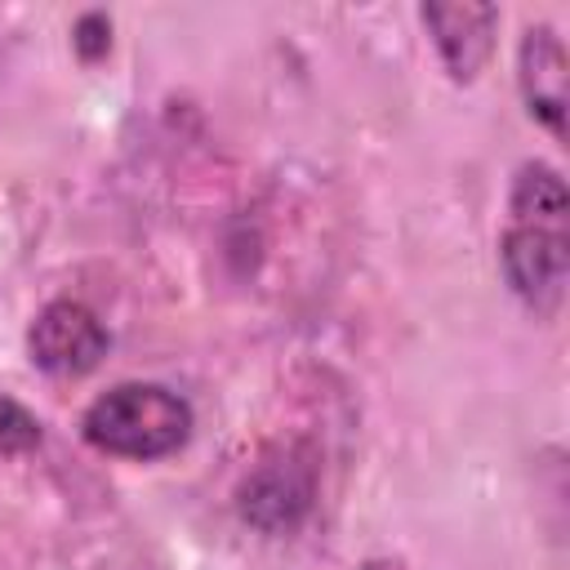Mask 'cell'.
Segmentation results:
<instances>
[{
  "instance_id": "1",
  "label": "cell",
  "mask_w": 570,
  "mask_h": 570,
  "mask_svg": "<svg viewBox=\"0 0 570 570\" xmlns=\"http://www.w3.org/2000/svg\"><path fill=\"white\" fill-rule=\"evenodd\" d=\"M566 183L552 165H521L512 183V223L503 232V276L543 316L566 294Z\"/></svg>"
},
{
  "instance_id": "2",
  "label": "cell",
  "mask_w": 570,
  "mask_h": 570,
  "mask_svg": "<svg viewBox=\"0 0 570 570\" xmlns=\"http://www.w3.org/2000/svg\"><path fill=\"white\" fill-rule=\"evenodd\" d=\"M191 432V405L160 383H120L85 410V441L120 459L174 454Z\"/></svg>"
},
{
  "instance_id": "3",
  "label": "cell",
  "mask_w": 570,
  "mask_h": 570,
  "mask_svg": "<svg viewBox=\"0 0 570 570\" xmlns=\"http://www.w3.org/2000/svg\"><path fill=\"white\" fill-rule=\"evenodd\" d=\"M27 352L45 374L58 379H76L89 374L102 352H107V330L102 321L76 303V298H53L49 307H40V316L27 330Z\"/></svg>"
},
{
  "instance_id": "4",
  "label": "cell",
  "mask_w": 570,
  "mask_h": 570,
  "mask_svg": "<svg viewBox=\"0 0 570 570\" xmlns=\"http://www.w3.org/2000/svg\"><path fill=\"white\" fill-rule=\"evenodd\" d=\"M450 76L454 80H472L481 71V62L490 58L494 45V9L490 4H423L419 9Z\"/></svg>"
},
{
  "instance_id": "5",
  "label": "cell",
  "mask_w": 570,
  "mask_h": 570,
  "mask_svg": "<svg viewBox=\"0 0 570 570\" xmlns=\"http://www.w3.org/2000/svg\"><path fill=\"white\" fill-rule=\"evenodd\" d=\"M521 94L530 111L561 138L566 129V49L552 27H530L521 40Z\"/></svg>"
},
{
  "instance_id": "6",
  "label": "cell",
  "mask_w": 570,
  "mask_h": 570,
  "mask_svg": "<svg viewBox=\"0 0 570 570\" xmlns=\"http://www.w3.org/2000/svg\"><path fill=\"white\" fill-rule=\"evenodd\" d=\"M307 499L312 481L298 463H263L240 490V512L263 530H285L307 512Z\"/></svg>"
},
{
  "instance_id": "7",
  "label": "cell",
  "mask_w": 570,
  "mask_h": 570,
  "mask_svg": "<svg viewBox=\"0 0 570 570\" xmlns=\"http://www.w3.org/2000/svg\"><path fill=\"white\" fill-rule=\"evenodd\" d=\"M40 441V423L27 405H18L13 396H0V459L27 454Z\"/></svg>"
},
{
  "instance_id": "8",
  "label": "cell",
  "mask_w": 570,
  "mask_h": 570,
  "mask_svg": "<svg viewBox=\"0 0 570 570\" xmlns=\"http://www.w3.org/2000/svg\"><path fill=\"white\" fill-rule=\"evenodd\" d=\"M76 49H80L85 58H98V53L107 49V22H102L98 13L80 18V27H76Z\"/></svg>"
},
{
  "instance_id": "9",
  "label": "cell",
  "mask_w": 570,
  "mask_h": 570,
  "mask_svg": "<svg viewBox=\"0 0 570 570\" xmlns=\"http://www.w3.org/2000/svg\"><path fill=\"white\" fill-rule=\"evenodd\" d=\"M361 570H405V561H387V557H383V561H365Z\"/></svg>"
}]
</instances>
